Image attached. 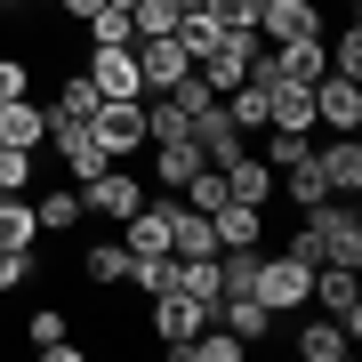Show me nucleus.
I'll return each mask as SVG.
<instances>
[{"label":"nucleus","instance_id":"obj_1","mask_svg":"<svg viewBox=\"0 0 362 362\" xmlns=\"http://www.w3.org/2000/svg\"><path fill=\"white\" fill-rule=\"evenodd\" d=\"M306 226H314V242H322V266H362V218L346 209V194L314 202Z\"/></svg>","mask_w":362,"mask_h":362},{"label":"nucleus","instance_id":"obj_2","mask_svg":"<svg viewBox=\"0 0 362 362\" xmlns=\"http://www.w3.org/2000/svg\"><path fill=\"white\" fill-rule=\"evenodd\" d=\"M89 129H97V145L105 153H145V97H105L97 113H89Z\"/></svg>","mask_w":362,"mask_h":362},{"label":"nucleus","instance_id":"obj_3","mask_svg":"<svg viewBox=\"0 0 362 362\" xmlns=\"http://www.w3.org/2000/svg\"><path fill=\"white\" fill-rule=\"evenodd\" d=\"M258 298H266L274 322H282V314H298V306L314 298V266H298L290 250H282V258H266V266H258Z\"/></svg>","mask_w":362,"mask_h":362},{"label":"nucleus","instance_id":"obj_4","mask_svg":"<svg viewBox=\"0 0 362 362\" xmlns=\"http://www.w3.org/2000/svg\"><path fill=\"white\" fill-rule=\"evenodd\" d=\"M314 298L346 338H362V266H314Z\"/></svg>","mask_w":362,"mask_h":362},{"label":"nucleus","instance_id":"obj_5","mask_svg":"<svg viewBox=\"0 0 362 362\" xmlns=\"http://www.w3.org/2000/svg\"><path fill=\"white\" fill-rule=\"evenodd\" d=\"M314 129H330V137H354L362 129V81H346V73L314 81Z\"/></svg>","mask_w":362,"mask_h":362},{"label":"nucleus","instance_id":"obj_6","mask_svg":"<svg viewBox=\"0 0 362 362\" xmlns=\"http://www.w3.org/2000/svg\"><path fill=\"white\" fill-rule=\"evenodd\" d=\"M49 145L65 153V177H73V185H89L97 169L113 161V153L97 145V129H89V121H65V113H49Z\"/></svg>","mask_w":362,"mask_h":362},{"label":"nucleus","instance_id":"obj_7","mask_svg":"<svg viewBox=\"0 0 362 362\" xmlns=\"http://www.w3.org/2000/svg\"><path fill=\"white\" fill-rule=\"evenodd\" d=\"M129 57H137V81H145V97H161V89H177L185 73H194V57L177 49V40H129Z\"/></svg>","mask_w":362,"mask_h":362},{"label":"nucleus","instance_id":"obj_8","mask_svg":"<svg viewBox=\"0 0 362 362\" xmlns=\"http://www.w3.org/2000/svg\"><path fill=\"white\" fill-rule=\"evenodd\" d=\"M330 16L314 8V0H266L258 8V40H322Z\"/></svg>","mask_w":362,"mask_h":362},{"label":"nucleus","instance_id":"obj_9","mask_svg":"<svg viewBox=\"0 0 362 362\" xmlns=\"http://www.w3.org/2000/svg\"><path fill=\"white\" fill-rule=\"evenodd\" d=\"M81 202H89V218H113V226H121V218H129V209L145 202V185L129 177V169H113V161H105L97 177L81 185Z\"/></svg>","mask_w":362,"mask_h":362},{"label":"nucleus","instance_id":"obj_10","mask_svg":"<svg viewBox=\"0 0 362 362\" xmlns=\"http://www.w3.org/2000/svg\"><path fill=\"white\" fill-rule=\"evenodd\" d=\"M258 49H266V40H258V33H218V49H209V57H202V65H194V73H202V81H209V89H218V97H226V89H233V81H242V73H250V57H258Z\"/></svg>","mask_w":362,"mask_h":362},{"label":"nucleus","instance_id":"obj_11","mask_svg":"<svg viewBox=\"0 0 362 362\" xmlns=\"http://www.w3.org/2000/svg\"><path fill=\"white\" fill-rule=\"evenodd\" d=\"M202 322H209L202 298H185V290H161V298H153V338H161L169 354H185V338H194Z\"/></svg>","mask_w":362,"mask_h":362},{"label":"nucleus","instance_id":"obj_12","mask_svg":"<svg viewBox=\"0 0 362 362\" xmlns=\"http://www.w3.org/2000/svg\"><path fill=\"white\" fill-rule=\"evenodd\" d=\"M218 177H226V202H250V209L274 202V161H258V153H233Z\"/></svg>","mask_w":362,"mask_h":362},{"label":"nucleus","instance_id":"obj_13","mask_svg":"<svg viewBox=\"0 0 362 362\" xmlns=\"http://www.w3.org/2000/svg\"><path fill=\"white\" fill-rule=\"evenodd\" d=\"M209 233H218V250H242V242H266V209H250V202H218V209H202Z\"/></svg>","mask_w":362,"mask_h":362},{"label":"nucleus","instance_id":"obj_14","mask_svg":"<svg viewBox=\"0 0 362 362\" xmlns=\"http://www.w3.org/2000/svg\"><path fill=\"white\" fill-rule=\"evenodd\" d=\"M89 81H97V97H145L129 49H89Z\"/></svg>","mask_w":362,"mask_h":362},{"label":"nucleus","instance_id":"obj_15","mask_svg":"<svg viewBox=\"0 0 362 362\" xmlns=\"http://www.w3.org/2000/svg\"><path fill=\"white\" fill-rule=\"evenodd\" d=\"M314 161H322V185H330V194H362V145L354 137H330V145H314Z\"/></svg>","mask_w":362,"mask_h":362},{"label":"nucleus","instance_id":"obj_16","mask_svg":"<svg viewBox=\"0 0 362 362\" xmlns=\"http://www.w3.org/2000/svg\"><path fill=\"white\" fill-rule=\"evenodd\" d=\"M169 250L177 258H218V233H209V218L194 202H169Z\"/></svg>","mask_w":362,"mask_h":362},{"label":"nucleus","instance_id":"obj_17","mask_svg":"<svg viewBox=\"0 0 362 362\" xmlns=\"http://www.w3.org/2000/svg\"><path fill=\"white\" fill-rule=\"evenodd\" d=\"M322 73H330L322 40H274V81H322Z\"/></svg>","mask_w":362,"mask_h":362},{"label":"nucleus","instance_id":"obj_18","mask_svg":"<svg viewBox=\"0 0 362 362\" xmlns=\"http://www.w3.org/2000/svg\"><path fill=\"white\" fill-rule=\"evenodd\" d=\"M209 322H226L233 338H266V330H274V314H266V298H258V290H233V298H218V314H209Z\"/></svg>","mask_w":362,"mask_h":362},{"label":"nucleus","instance_id":"obj_19","mask_svg":"<svg viewBox=\"0 0 362 362\" xmlns=\"http://www.w3.org/2000/svg\"><path fill=\"white\" fill-rule=\"evenodd\" d=\"M33 218H40V233H73L89 218V202H81V185H49V194H33Z\"/></svg>","mask_w":362,"mask_h":362},{"label":"nucleus","instance_id":"obj_20","mask_svg":"<svg viewBox=\"0 0 362 362\" xmlns=\"http://www.w3.org/2000/svg\"><path fill=\"white\" fill-rule=\"evenodd\" d=\"M274 185L290 194V209H314V202H330V185H322V161H314V153H298L290 169H274Z\"/></svg>","mask_w":362,"mask_h":362},{"label":"nucleus","instance_id":"obj_21","mask_svg":"<svg viewBox=\"0 0 362 362\" xmlns=\"http://www.w3.org/2000/svg\"><path fill=\"white\" fill-rule=\"evenodd\" d=\"M40 137H49V113H40L33 97H8V105H0V145H25V153H33Z\"/></svg>","mask_w":362,"mask_h":362},{"label":"nucleus","instance_id":"obj_22","mask_svg":"<svg viewBox=\"0 0 362 362\" xmlns=\"http://www.w3.org/2000/svg\"><path fill=\"white\" fill-rule=\"evenodd\" d=\"M33 242H40L33 194H0V250H33Z\"/></svg>","mask_w":362,"mask_h":362},{"label":"nucleus","instance_id":"obj_23","mask_svg":"<svg viewBox=\"0 0 362 362\" xmlns=\"http://www.w3.org/2000/svg\"><path fill=\"white\" fill-rule=\"evenodd\" d=\"M258 266H266V250H258V242L218 250V298H233V290H258Z\"/></svg>","mask_w":362,"mask_h":362},{"label":"nucleus","instance_id":"obj_24","mask_svg":"<svg viewBox=\"0 0 362 362\" xmlns=\"http://www.w3.org/2000/svg\"><path fill=\"white\" fill-rule=\"evenodd\" d=\"M218 33H226V25H218V16H209V8H185V16H177V33H169V40H177V49H185V57H194V65H202V57L218 49Z\"/></svg>","mask_w":362,"mask_h":362},{"label":"nucleus","instance_id":"obj_25","mask_svg":"<svg viewBox=\"0 0 362 362\" xmlns=\"http://www.w3.org/2000/svg\"><path fill=\"white\" fill-rule=\"evenodd\" d=\"M185 121H194V113H185L177 97H153V105H145V145H185Z\"/></svg>","mask_w":362,"mask_h":362},{"label":"nucleus","instance_id":"obj_26","mask_svg":"<svg viewBox=\"0 0 362 362\" xmlns=\"http://www.w3.org/2000/svg\"><path fill=\"white\" fill-rule=\"evenodd\" d=\"M346 346H354V338L338 330L330 314H322V322H306V330H298V354H306V362H346Z\"/></svg>","mask_w":362,"mask_h":362},{"label":"nucleus","instance_id":"obj_27","mask_svg":"<svg viewBox=\"0 0 362 362\" xmlns=\"http://www.w3.org/2000/svg\"><path fill=\"white\" fill-rule=\"evenodd\" d=\"M89 25V49H129L137 25H129V8H97V16H81Z\"/></svg>","mask_w":362,"mask_h":362},{"label":"nucleus","instance_id":"obj_28","mask_svg":"<svg viewBox=\"0 0 362 362\" xmlns=\"http://www.w3.org/2000/svg\"><path fill=\"white\" fill-rule=\"evenodd\" d=\"M194 169H202V153H194V137H185V145H153V177L169 185V194H177V185L194 177Z\"/></svg>","mask_w":362,"mask_h":362},{"label":"nucleus","instance_id":"obj_29","mask_svg":"<svg viewBox=\"0 0 362 362\" xmlns=\"http://www.w3.org/2000/svg\"><path fill=\"white\" fill-rule=\"evenodd\" d=\"M177 0H129V25H137V40H161V33H177Z\"/></svg>","mask_w":362,"mask_h":362},{"label":"nucleus","instance_id":"obj_30","mask_svg":"<svg viewBox=\"0 0 362 362\" xmlns=\"http://www.w3.org/2000/svg\"><path fill=\"white\" fill-rule=\"evenodd\" d=\"M177 290L202 298V306L218 314V258H177Z\"/></svg>","mask_w":362,"mask_h":362},{"label":"nucleus","instance_id":"obj_31","mask_svg":"<svg viewBox=\"0 0 362 362\" xmlns=\"http://www.w3.org/2000/svg\"><path fill=\"white\" fill-rule=\"evenodd\" d=\"M81 274H89V282H129V250H121V242H89Z\"/></svg>","mask_w":362,"mask_h":362},{"label":"nucleus","instance_id":"obj_32","mask_svg":"<svg viewBox=\"0 0 362 362\" xmlns=\"http://www.w3.org/2000/svg\"><path fill=\"white\" fill-rule=\"evenodd\" d=\"M97 105H105V97H97V81H89V73H73L65 89H57V105H49V113H65V121H89Z\"/></svg>","mask_w":362,"mask_h":362},{"label":"nucleus","instance_id":"obj_33","mask_svg":"<svg viewBox=\"0 0 362 362\" xmlns=\"http://www.w3.org/2000/svg\"><path fill=\"white\" fill-rule=\"evenodd\" d=\"M202 8L218 16L226 33H258V8H266V0H202Z\"/></svg>","mask_w":362,"mask_h":362},{"label":"nucleus","instance_id":"obj_34","mask_svg":"<svg viewBox=\"0 0 362 362\" xmlns=\"http://www.w3.org/2000/svg\"><path fill=\"white\" fill-rule=\"evenodd\" d=\"M33 185V153L25 145H0V194H25Z\"/></svg>","mask_w":362,"mask_h":362},{"label":"nucleus","instance_id":"obj_35","mask_svg":"<svg viewBox=\"0 0 362 362\" xmlns=\"http://www.w3.org/2000/svg\"><path fill=\"white\" fill-rule=\"evenodd\" d=\"M33 89V73H25V57H0V105L8 97H25Z\"/></svg>","mask_w":362,"mask_h":362},{"label":"nucleus","instance_id":"obj_36","mask_svg":"<svg viewBox=\"0 0 362 362\" xmlns=\"http://www.w3.org/2000/svg\"><path fill=\"white\" fill-rule=\"evenodd\" d=\"M16 282H33V250H0V290H16Z\"/></svg>","mask_w":362,"mask_h":362},{"label":"nucleus","instance_id":"obj_37","mask_svg":"<svg viewBox=\"0 0 362 362\" xmlns=\"http://www.w3.org/2000/svg\"><path fill=\"white\" fill-rule=\"evenodd\" d=\"M25 338H33V346H57V338H65V314H57V306H40Z\"/></svg>","mask_w":362,"mask_h":362},{"label":"nucleus","instance_id":"obj_38","mask_svg":"<svg viewBox=\"0 0 362 362\" xmlns=\"http://www.w3.org/2000/svg\"><path fill=\"white\" fill-rule=\"evenodd\" d=\"M290 258H298V266H322V242H314V226H298V233H290Z\"/></svg>","mask_w":362,"mask_h":362},{"label":"nucleus","instance_id":"obj_39","mask_svg":"<svg viewBox=\"0 0 362 362\" xmlns=\"http://www.w3.org/2000/svg\"><path fill=\"white\" fill-rule=\"evenodd\" d=\"M105 0H57V16H97Z\"/></svg>","mask_w":362,"mask_h":362},{"label":"nucleus","instance_id":"obj_40","mask_svg":"<svg viewBox=\"0 0 362 362\" xmlns=\"http://www.w3.org/2000/svg\"><path fill=\"white\" fill-rule=\"evenodd\" d=\"M0 8H33V0H0Z\"/></svg>","mask_w":362,"mask_h":362},{"label":"nucleus","instance_id":"obj_41","mask_svg":"<svg viewBox=\"0 0 362 362\" xmlns=\"http://www.w3.org/2000/svg\"><path fill=\"white\" fill-rule=\"evenodd\" d=\"M33 8H57V0H33Z\"/></svg>","mask_w":362,"mask_h":362},{"label":"nucleus","instance_id":"obj_42","mask_svg":"<svg viewBox=\"0 0 362 362\" xmlns=\"http://www.w3.org/2000/svg\"><path fill=\"white\" fill-rule=\"evenodd\" d=\"M177 8H202V0H177Z\"/></svg>","mask_w":362,"mask_h":362},{"label":"nucleus","instance_id":"obj_43","mask_svg":"<svg viewBox=\"0 0 362 362\" xmlns=\"http://www.w3.org/2000/svg\"><path fill=\"white\" fill-rule=\"evenodd\" d=\"M346 8H354V0H346Z\"/></svg>","mask_w":362,"mask_h":362}]
</instances>
